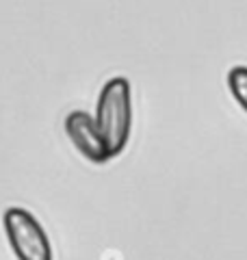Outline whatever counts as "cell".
<instances>
[{
	"label": "cell",
	"mask_w": 247,
	"mask_h": 260,
	"mask_svg": "<svg viewBox=\"0 0 247 260\" xmlns=\"http://www.w3.org/2000/svg\"><path fill=\"white\" fill-rule=\"evenodd\" d=\"M94 119L109 156H119L133 130V93L128 78L115 76L102 87Z\"/></svg>",
	"instance_id": "cell-1"
},
{
	"label": "cell",
	"mask_w": 247,
	"mask_h": 260,
	"mask_svg": "<svg viewBox=\"0 0 247 260\" xmlns=\"http://www.w3.org/2000/svg\"><path fill=\"white\" fill-rule=\"evenodd\" d=\"M3 225L9 245L20 260H52V247L44 228L26 208L11 206L5 210Z\"/></svg>",
	"instance_id": "cell-2"
},
{
	"label": "cell",
	"mask_w": 247,
	"mask_h": 260,
	"mask_svg": "<svg viewBox=\"0 0 247 260\" xmlns=\"http://www.w3.org/2000/svg\"><path fill=\"white\" fill-rule=\"evenodd\" d=\"M65 133L76 145V150L91 162H104L109 160V152L102 141V135L96 126V119L85 111H72L65 119Z\"/></svg>",
	"instance_id": "cell-3"
},
{
	"label": "cell",
	"mask_w": 247,
	"mask_h": 260,
	"mask_svg": "<svg viewBox=\"0 0 247 260\" xmlns=\"http://www.w3.org/2000/svg\"><path fill=\"white\" fill-rule=\"evenodd\" d=\"M228 89L247 113V68L245 65H236V68L228 72Z\"/></svg>",
	"instance_id": "cell-4"
}]
</instances>
